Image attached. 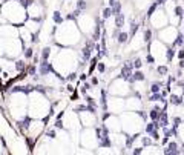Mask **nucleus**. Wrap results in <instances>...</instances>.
<instances>
[{
    "label": "nucleus",
    "instance_id": "nucleus-1",
    "mask_svg": "<svg viewBox=\"0 0 184 155\" xmlns=\"http://www.w3.org/2000/svg\"><path fill=\"white\" fill-rule=\"evenodd\" d=\"M132 69H133V63H131V61H126V65L123 66V69H121V75L120 77L123 78V80H127L129 82V78L132 77Z\"/></svg>",
    "mask_w": 184,
    "mask_h": 155
},
{
    "label": "nucleus",
    "instance_id": "nucleus-2",
    "mask_svg": "<svg viewBox=\"0 0 184 155\" xmlns=\"http://www.w3.org/2000/svg\"><path fill=\"white\" fill-rule=\"evenodd\" d=\"M179 152H181V150H178V144L175 143V141H170V143L167 144V148L164 149V154L166 155H178Z\"/></svg>",
    "mask_w": 184,
    "mask_h": 155
},
{
    "label": "nucleus",
    "instance_id": "nucleus-3",
    "mask_svg": "<svg viewBox=\"0 0 184 155\" xmlns=\"http://www.w3.org/2000/svg\"><path fill=\"white\" fill-rule=\"evenodd\" d=\"M48 72H54V69H52V66L48 63V60H43L42 63H40V74L46 75Z\"/></svg>",
    "mask_w": 184,
    "mask_h": 155
},
{
    "label": "nucleus",
    "instance_id": "nucleus-4",
    "mask_svg": "<svg viewBox=\"0 0 184 155\" xmlns=\"http://www.w3.org/2000/svg\"><path fill=\"white\" fill-rule=\"evenodd\" d=\"M92 48H95L92 42H88V45L83 48V52H82V54H83V59H84V60H89V59H91V51H92Z\"/></svg>",
    "mask_w": 184,
    "mask_h": 155
},
{
    "label": "nucleus",
    "instance_id": "nucleus-5",
    "mask_svg": "<svg viewBox=\"0 0 184 155\" xmlns=\"http://www.w3.org/2000/svg\"><path fill=\"white\" fill-rule=\"evenodd\" d=\"M158 123H160L161 127H167V125H169V117H167V114H166V111H161V112H160Z\"/></svg>",
    "mask_w": 184,
    "mask_h": 155
},
{
    "label": "nucleus",
    "instance_id": "nucleus-6",
    "mask_svg": "<svg viewBox=\"0 0 184 155\" xmlns=\"http://www.w3.org/2000/svg\"><path fill=\"white\" fill-rule=\"evenodd\" d=\"M100 35H101V22L98 20L97 22V26H95V31H94V35H92V40L97 42L98 38H100Z\"/></svg>",
    "mask_w": 184,
    "mask_h": 155
},
{
    "label": "nucleus",
    "instance_id": "nucleus-7",
    "mask_svg": "<svg viewBox=\"0 0 184 155\" xmlns=\"http://www.w3.org/2000/svg\"><path fill=\"white\" fill-rule=\"evenodd\" d=\"M123 23H124V16L120 12V14L115 16V26L118 29H121V28H123Z\"/></svg>",
    "mask_w": 184,
    "mask_h": 155
},
{
    "label": "nucleus",
    "instance_id": "nucleus-8",
    "mask_svg": "<svg viewBox=\"0 0 184 155\" xmlns=\"http://www.w3.org/2000/svg\"><path fill=\"white\" fill-rule=\"evenodd\" d=\"M169 101H170V104H175V106H179V104H183V98L181 97H178V95H170L169 97Z\"/></svg>",
    "mask_w": 184,
    "mask_h": 155
},
{
    "label": "nucleus",
    "instance_id": "nucleus-9",
    "mask_svg": "<svg viewBox=\"0 0 184 155\" xmlns=\"http://www.w3.org/2000/svg\"><path fill=\"white\" fill-rule=\"evenodd\" d=\"M129 37H131V35H129L127 32H120L118 34V43H127Z\"/></svg>",
    "mask_w": 184,
    "mask_h": 155
},
{
    "label": "nucleus",
    "instance_id": "nucleus-10",
    "mask_svg": "<svg viewBox=\"0 0 184 155\" xmlns=\"http://www.w3.org/2000/svg\"><path fill=\"white\" fill-rule=\"evenodd\" d=\"M163 94L161 92H155V94H152L150 97H149V101H163Z\"/></svg>",
    "mask_w": 184,
    "mask_h": 155
},
{
    "label": "nucleus",
    "instance_id": "nucleus-11",
    "mask_svg": "<svg viewBox=\"0 0 184 155\" xmlns=\"http://www.w3.org/2000/svg\"><path fill=\"white\" fill-rule=\"evenodd\" d=\"M111 140H109V137H103V138L100 140V146H101V148H111Z\"/></svg>",
    "mask_w": 184,
    "mask_h": 155
},
{
    "label": "nucleus",
    "instance_id": "nucleus-12",
    "mask_svg": "<svg viewBox=\"0 0 184 155\" xmlns=\"http://www.w3.org/2000/svg\"><path fill=\"white\" fill-rule=\"evenodd\" d=\"M132 77H133V80H135V82H143V80H144V74L140 72V71H135V72L132 74Z\"/></svg>",
    "mask_w": 184,
    "mask_h": 155
},
{
    "label": "nucleus",
    "instance_id": "nucleus-13",
    "mask_svg": "<svg viewBox=\"0 0 184 155\" xmlns=\"http://www.w3.org/2000/svg\"><path fill=\"white\" fill-rule=\"evenodd\" d=\"M137 31H138V23H137L135 20H132V22H131V32H129V35H131V37H133Z\"/></svg>",
    "mask_w": 184,
    "mask_h": 155
},
{
    "label": "nucleus",
    "instance_id": "nucleus-14",
    "mask_svg": "<svg viewBox=\"0 0 184 155\" xmlns=\"http://www.w3.org/2000/svg\"><path fill=\"white\" fill-rule=\"evenodd\" d=\"M111 16H115V14H114V9H112V6L106 8V9L103 11V17H104V19H109Z\"/></svg>",
    "mask_w": 184,
    "mask_h": 155
},
{
    "label": "nucleus",
    "instance_id": "nucleus-15",
    "mask_svg": "<svg viewBox=\"0 0 184 155\" xmlns=\"http://www.w3.org/2000/svg\"><path fill=\"white\" fill-rule=\"evenodd\" d=\"M29 123H31V120H29L28 117H26L25 120H22V121H19V123H17V125H19V127H20V129H23V127H25V129H26V127L29 126Z\"/></svg>",
    "mask_w": 184,
    "mask_h": 155
},
{
    "label": "nucleus",
    "instance_id": "nucleus-16",
    "mask_svg": "<svg viewBox=\"0 0 184 155\" xmlns=\"http://www.w3.org/2000/svg\"><path fill=\"white\" fill-rule=\"evenodd\" d=\"M149 117L152 118V120H158V117H160V112H158V108H155V109H152L150 112H149Z\"/></svg>",
    "mask_w": 184,
    "mask_h": 155
},
{
    "label": "nucleus",
    "instance_id": "nucleus-17",
    "mask_svg": "<svg viewBox=\"0 0 184 155\" xmlns=\"http://www.w3.org/2000/svg\"><path fill=\"white\" fill-rule=\"evenodd\" d=\"M98 60H100V59H98V57H95V59H92V61H91V66H89V75H91L92 72H94V69H95V66H97V61Z\"/></svg>",
    "mask_w": 184,
    "mask_h": 155
},
{
    "label": "nucleus",
    "instance_id": "nucleus-18",
    "mask_svg": "<svg viewBox=\"0 0 184 155\" xmlns=\"http://www.w3.org/2000/svg\"><path fill=\"white\" fill-rule=\"evenodd\" d=\"M54 22H55V23H61V22H63V17H61V14L58 11L54 12Z\"/></svg>",
    "mask_w": 184,
    "mask_h": 155
},
{
    "label": "nucleus",
    "instance_id": "nucleus-19",
    "mask_svg": "<svg viewBox=\"0 0 184 155\" xmlns=\"http://www.w3.org/2000/svg\"><path fill=\"white\" fill-rule=\"evenodd\" d=\"M150 40H152V31H150V29H146V31H144V42L149 43Z\"/></svg>",
    "mask_w": 184,
    "mask_h": 155
},
{
    "label": "nucleus",
    "instance_id": "nucleus-20",
    "mask_svg": "<svg viewBox=\"0 0 184 155\" xmlns=\"http://www.w3.org/2000/svg\"><path fill=\"white\" fill-rule=\"evenodd\" d=\"M49 54H51V49H49V48H44L43 52H42V60H48Z\"/></svg>",
    "mask_w": 184,
    "mask_h": 155
},
{
    "label": "nucleus",
    "instance_id": "nucleus-21",
    "mask_svg": "<svg viewBox=\"0 0 184 155\" xmlns=\"http://www.w3.org/2000/svg\"><path fill=\"white\" fill-rule=\"evenodd\" d=\"M138 137H140V134H137V135H132V137H129V138H127V148H131V146H132V143H133V141H135V140L138 138Z\"/></svg>",
    "mask_w": 184,
    "mask_h": 155
},
{
    "label": "nucleus",
    "instance_id": "nucleus-22",
    "mask_svg": "<svg viewBox=\"0 0 184 155\" xmlns=\"http://www.w3.org/2000/svg\"><path fill=\"white\" fill-rule=\"evenodd\" d=\"M86 2H84V0H78V2H77V8H78V9H86Z\"/></svg>",
    "mask_w": 184,
    "mask_h": 155
},
{
    "label": "nucleus",
    "instance_id": "nucleus-23",
    "mask_svg": "<svg viewBox=\"0 0 184 155\" xmlns=\"http://www.w3.org/2000/svg\"><path fill=\"white\" fill-rule=\"evenodd\" d=\"M173 55H175V51L172 49V48H169L167 49V54H166V57H167V61H170L173 59Z\"/></svg>",
    "mask_w": 184,
    "mask_h": 155
},
{
    "label": "nucleus",
    "instance_id": "nucleus-24",
    "mask_svg": "<svg viewBox=\"0 0 184 155\" xmlns=\"http://www.w3.org/2000/svg\"><path fill=\"white\" fill-rule=\"evenodd\" d=\"M175 45H179V46H183V48H184V37H183L181 34H179V35H178V38L175 40Z\"/></svg>",
    "mask_w": 184,
    "mask_h": 155
},
{
    "label": "nucleus",
    "instance_id": "nucleus-25",
    "mask_svg": "<svg viewBox=\"0 0 184 155\" xmlns=\"http://www.w3.org/2000/svg\"><path fill=\"white\" fill-rule=\"evenodd\" d=\"M156 71H158L160 75H166V74H167V66H158V69H156Z\"/></svg>",
    "mask_w": 184,
    "mask_h": 155
},
{
    "label": "nucleus",
    "instance_id": "nucleus-26",
    "mask_svg": "<svg viewBox=\"0 0 184 155\" xmlns=\"http://www.w3.org/2000/svg\"><path fill=\"white\" fill-rule=\"evenodd\" d=\"M175 14H177L178 17H183V16H184V8L177 6V8H175Z\"/></svg>",
    "mask_w": 184,
    "mask_h": 155
},
{
    "label": "nucleus",
    "instance_id": "nucleus-27",
    "mask_svg": "<svg viewBox=\"0 0 184 155\" xmlns=\"http://www.w3.org/2000/svg\"><path fill=\"white\" fill-rule=\"evenodd\" d=\"M112 9H114V14H115V16H117V14H120V12H121V5H120V2L117 3L115 6H112Z\"/></svg>",
    "mask_w": 184,
    "mask_h": 155
},
{
    "label": "nucleus",
    "instance_id": "nucleus-28",
    "mask_svg": "<svg viewBox=\"0 0 184 155\" xmlns=\"http://www.w3.org/2000/svg\"><path fill=\"white\" fill-rule=\"evenodd\" d=\"M156 5H158V3H156V2H155V3H154V5H152V6L149 8V11H147V17H150L152 14H154V11L156 9Z\"/></svg>",
    "mask_w": 184,
    "mask_h": 155
},
{
    "label": "nucleus",
    "instance_id": "nucleus-29",
    "mask_svg": "<svg viewBox=\"0 0 184 155\" xmlns=\"http://www.w3.org/2000/svg\"><path fill=\"white\" fill-rule=\"evenodd\" d=\"M101 106L106 109V91H101Z\"/></svg>",
    "mask_w": 184,
    "mask_h": 155
},
{
    "label": "nucleus",
    "instance_id": "nucleus-30",
    "mask_svg": "<svg viewBox=\"0 0 184 155\" xmlns=\"http://www.w3.org/2000/svg\"><path fill=\"white\" fill-rule=\"evenodd\" d=\"M150 91H152V94H155V92H160V85H158V83H154V85H152V88H150Z\"/></svg>",
    "mask_w": 184,
    "mask_h": 155
},
{
    "label": "nucleus",
    "instance_id": "nucleus-31",
    "mask_svg": "<svg viewBox=\"0 0 184 155\" xmlns=\"http://www.w3.org/2000/svg\"><path fill=\"white\" fill-rule=\"evenodd\" d=\"M16 68H17V71H23L25 69V63H23V61H17Z\"/></svg>",
    "mask_w": 184,
    "mask_h": 155
},
{
    "label": "nucleus",
    "instance_id": "nucleus-32",
    "mask_svg": "<svg viewBox=\"0 0 184 155\" xmlns=\"http://www.w3.org/2000/svg\"><path fill=\"white\" fill-rule=\"evenodd\" d=\"M25 57L26 59H31V57H32V49H31V48H28V49L25 51Z\"/></svg>",
    "mask_w": 184,
    "mask_h": 155
},
{
    "label": "nucleus",
    "instance_id": "nucleus-33",
    "mask_svg": "<svg viewBox=\"0 0 184 155\" xmlns=\"http://www.w3.org/2000/svg\"><path fill=\"white\" fill-rule=\"evenodd\" d=\"M141 65H143V63H141L140 59H137L135 61H133V66H135V68H141Z\"/></svg>",
    "mask_w": 184,
    "mask_h": 155
},
{
    "label": "nucleus",
    "instance_id": "nucleus-34",
    "mask_svg": "<svg viewBox=\"0 0 184 155\" xmlns=\"http://www.w3.org/2000/svg\"><path fill=\"white\" fill-rule=\"evenodd\" d=\"M75 78H77V74H75V72H72V74H69V77H68V80H69V82H74V80H75Z\"/></svg>",
    "mask_w": 184,
    "mask_h": 155
},
{
    "label": "nucleus",
    "instance_id": "nucleus-35",
    "mask_svg": "<svg viewBox=\"0 0 184 155\" xmlns=\"http://www.w3.org/2000/svg\"><path fill=\"white\" fill-rule=\"evenodd\" d=\"M88 89H91V85H89V83H84L83 88H82V92H86Z\"/></svg>",
    "mask_w": 184,
    "mask_h": 155
},
{
    "label": "nucleus",
    "instance_id": "nucleus-36",
    "mask_svg": "<svg viewBox=\"0 0 184 155\" xmlns=\"http://www.w3.org/2000/svg\"><path fill=\"white\" fill-rule=\"evenodd\" d=\"M28 74H31V75L35 74V68H34V66H29V68H28Z\"/></svg>",
    "mask_w": 184,
    "mask_h": 155
},
{
    "label": "nucleus",
    "instance_id": "nucleus-37",
    "mask_svg": "<svg viewBox=\"0 0 184 155\" xmlns=\"http://www.w3.org/2000/svg\"><path fill=\"white\" fill-rule=\"evenodd\" d=\"M55 127H57V129H60V127H63V123L60 121V118H58V120L55 121Z\"/></svg>",
    "mask_w": 184,
    "mask_h": 155
},
{
    "label": "nucleus",
    "instance_id": "nucleus-38",
    "mask_svg": "<svg viewBox=\"0 0 184 155\" xmlns=\"http://www.w3.org/2000/svg\"><path fill=\"white\" fill-rule=\"evenodd\" d=\"M143 144H144V146H149V144H150V140L144 137V138H143Z\"/></svg>",
    "mask_w": 184,
    "mask_h": 155
},
{
    "label": "nucleus",
    "instance_id": "nucleus-39",
    "mask_svg": "<svg viewBox=\"0 0 184 155\" xmlns=\"http://www.w3.org/2000/svg\"><path fill=\"white\" fill-rule=\"evenodd\" d=\"M141 152H143V148H137V149H133V155H135V154L138 155V154H141Z\"/></svg>",
    "mask_w": 184,
    "mask_h": 155
},
{
    "label": "nucleus",
    "instance_id": "nucleus-40",
    "mask_svg": "<svg viewBox=\"0 0 184 155\" xmlns=\"http://www.w3.org/2000/svg\"><path fill=\"white\" fill-rule=\"evenodd\" d=\"M48 137H49V138H55V132H54V131H49V132H48Z\"/></svg>",
    "mask_w": 184,
    "mask_h": 155
},
{
    "label": "nucleus",
    "instance_id": "nucleus-41",
    "mask_svg": "<svg viewBox=\"0 0 184 155\" xmlns=\"http://www.w3.org/2000/svg\"><path fill=\"white\" fill-rule=\"evenodd\" d=\"M98 71H100V72H104V65L103 63H98Z\"/></svg>",
    "mask_w": 184,
    "mask_h": 155
},
{
    "label": "nucleus",
    "instance_id": "nucleus-42",
    "mask_svg": "<svg viewBox=\"0 0 184 155\" xmlns=\"http://www.w3.org/2000/svg\"><path fill=\"white\" fill-rule=\"evenodd\" d=\"M152 138H154V140H160V137H158V134H156V131L152 132Z\"/></svg>",
    "mask_w": 184,
    "mask_h": 155
},
{
    "label": "nucleus",
    "instance_id": "nucleus-43",
    "mask_svg": "<svg viewBox=\"0 0 184 155\" xmlns=\"http://www.w3.org/2000/svg\"><path fill=\"white\" fill-rule=\"evenodd\" d=\"M178 57H179V60H181V59H184V48H183V49L178 52Z\"/></svg>",
    "mask_w": 184,
    "mask_h": 155
},
{
    "label": "nucleus",
    "instance_id": "nucleus-44",
    "mask_svg": "<svg viewBox=\"0 0 184 155\" xmlns=\"http://www.w3.org/2000/svg\"><path fill=\"white\" fill-rule=\"evenodd\" d=\"M118 3V0H109V6H115Z\"/></svg>",
    "mask_w": 184,
    "mask_h": 155
},
{
    "label": "nucleus",
    "instance_id": "nucleus-45",
    "mask_svg": "<svg viewBox=\"0 0 184 155\" xmlns=\"http://www.w3.org/2000/svg\"><path fill=\"white\" fill-rule=\"evenodd\" d=\"M80 12H82V9H78V8H77V9L74 11V16H75V17H78V16H80Z\"/></svg>",
    "mask_w": 184,
    "mask_h": 155
},
{
    "label": "nucleus",
    "instance_id": "nucleus-46",
    "mask_svg": "<svg viewBox=\"0 0 184 155\" xmlns=\"http://www.w3.org/2000/svg\"><path fill=\"white\" fill-rule=\"evenodd\" d=\"M178 66H179V68H184V59H181V60H179Z\"/></svg>",
    "mask_w": 184,
    "mask_h": 155
},
{
    "label": "nucleus",
    "instance_id": "nucleus-47",
    "mask_svg": "<svg viewBox=\"0 0 184 155\" xmlns=\"http://www.w3.org/2000/svg\"><path fill=\"white\" fill-rule=\"evenodd\" d=\"M147 61H149V63H154V57H152V55H147Z\"/></svg>",
    "mask_w": 184,
    "mask_h": 155
},
{
    "label": "nucleus",
    "instance_id": "nucleus-48",
    "mask_svg": "<svg viewBox=\"0 0 184 155\" xmlns=\"http://www.w3.org/2000/svg\"><path fill=\"white\" fill-rule=\"evenodd\" d=\"M80 78H82V80H86L88 75H86V74H82V75H80Z\"/></svg>",
    "mask_w": 184,
    "mask_h": 155
},
{
    "label": "nucleus",
    "instance_id": "nucleus-49",
    "mask_svg": "<svg viewBox=\"0 0 184 155\" xmlns=\"http://www.w3.org/2000/svg\"><path fill=\"white\" fill-rule=\"evenodd\" d=\"M98 83V78H92V85H97Z\"/></svg>",
    "mask_w": 184,
    "mask_h": 155
},
{
    "label": "nucleus",
    "instance_id": "nucleus-50",
    "mask_svg": "<svg viewBox=\"0 0 184 155\" xmlns=\"http://www.w3.org/2000/svg\"><path fill=\"white\" fill-rule=\"evenodd\" d=\"M156 3H158V5H163V3H164V0H156Z\"/></svg>",
    "mask_w": 184,
    "mask_h": 155
},
{
    "label": "nucleus",
    "instance_id": "nucleus-51",
    "mask_svg": "<svg viewBox=\"0 0 184 155\" xmlns=\"http://www.w3.org/2000/svg\"><path fill=\"white\" fill-rule=\"evenodd\" d=\"M181 152H184V144H183V150H181Z\"/></svg>",
    "mask_w": 184,
    "mask_h": 155
},
{
    "label": "nucleus",
    "instance_id": "nucleus-52",
    "mask_svg": "<svg viewBox=\"0 0 184 155\" xmlns=\"http://www.w3.org/2000/svg\"><path fill=\"white\" fill-rule=\"evenodd\" d=\"M183 23H184V22H183Z\"/></svg>",
    "mask_w": 184,
    "mask_h": 155
}]
</instances>
